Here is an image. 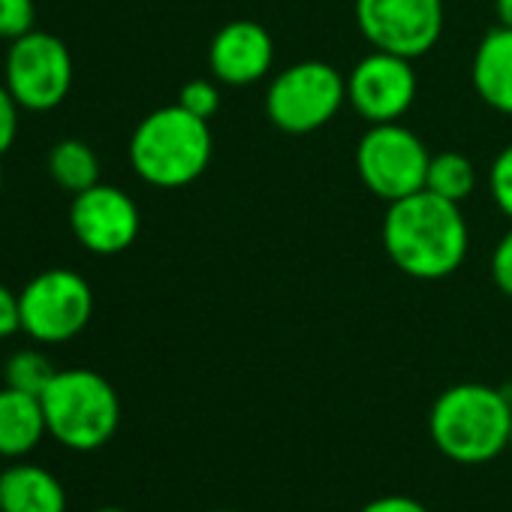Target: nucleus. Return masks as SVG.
<instances>
[{
    "label": "nucleus",
    "instance_id": "f257e3e1",
    "mask_svg": "<svg viewBox=\"0 0 512 512\" xmlns=\"http://www.w3.org/2000/svg\"><path fill=\"white\" fill-rule=\"evenodd\" d=\"M383 250L392 266L413 281L455 275L470 250V229L458 202L419 190L389 202L383 217Z\"/></svg>",
    "mask_w": 512,
    "mask_h": 512
},
{
    "label": "nucleus",
    "instance_id": "f03ea898",
    "mask_svg": "<svg viewBox=\"0 0 512 512\" xmlns=\"http://www.w3.org/2000/svg\"><path fill=\"white\" fill-rule=\"evenodd\" d=\"M428 434L449 461H494L509 449L512 401L503 389L485 383H455L431 404Z\"/></svg>",
    "mask_w": 512,
    "mask_h": 512
},
{
    "label": "nucleus",
    "instance_id": "7ed1b4c3",
    "mask_svg": "<svg viewBox=\"0 0 512 512\" xmlns=\"http://www.w3.org/2000/svg\"><path fill=\"white\" fill-rule=\"evenodd\" d=\"M214 139L208 121L190 115L184 106H163L145 115L130 139V163L136 175L163 190L187 187L208 169Z\"/></svg>",
    "mask_w": 512,
    "mask_h": 512
},
{
    "label": "nucleus",
    "instance_id": "20e7f679",
    "mask_svg": "<svg viewBox=\"0 0 512 512\" xmlns=\"http://www.w3.org/2000/svg\"><path fill=\"white\" fill-rule=\"evenodd\" d=\"M40 401L49 437L73 452H94L106 446L121 425V398L115 386L88 368L58 371Z\"/></svg>",
    "mask_w": 512,
    "mask_h": 512
},
{
    "label": "nucleus",
    "instance_id": "39448f33",
    "mask_svg": "<svg viewBox=\"0 0 512 512\" xmlns=\"http://www.w3.org/2000/svg\"><path fill=\"white\" fill-rule=\"evenodd\" d=\"M347 103V76L326 61H299L281 70L266 91L269 121L290 136L323 130Z\"/></svg>",
    "mask_w": 512,
    "mask_h": 512
},
{
    "label": "nucleus",
    "instance_id": "423d86ee",
    "mask_svg": "<svg viewBox=\"0 0 512 512\" xmlns=\"http://www.w3.org/2000/svg\"><path fill=\"white\" fill-rule=\"evenodd\" d=\"M431 154L404 124H371L356 145L359 181L386 205L425 190Z\"/></svg>",
    "mask_w": 512,
    "mask_h": 512
},
{
    "label": "nucleus",
    "instance_id": "0eeeda50",
    "mask_svg": "<svg viewBox=\"0 0 512 512\" xmlns=\"http://www.w3.org/2000/svg\"><path fill=\"white\" fill-rule=\"evenodd\" d=\"M22 332L40 344H64L76 338L94 314L91 284L70 269L40 272L19 293Z\"/></svg>",
    "mask_w": 512,
    "mask_h": 512
},
{
    "label": "nucleus",
    "instance_id": "6e6552de",
    "mask_svg": "<svg viewBox=\"0 0 512 512\" xmlns=\"http://www.w3.org/2000/svg\"><path fill=\"white\" fill-rule=\"evenodd\" d=\"M4 85L13 91L22 109L49 112L58 109L73 88V58L64 40L46 31H31L13 40Z\"/></svg>",
    "mask_w": 512,
    "mask_h": 512
},
{
    "label": "nucleus",
    "instance_id": "1a4fd4ad",
    "mask_svg": "<svg viewBox=\"0 0 512 512\" xmlns=\"http://www.w3.org/2000/svg\"><path fill=\"white\" fill-rule=\"evenodd\" d=\"M356 28L377 52L428 55L443 34V0H356Z\"/></svg>",
    "mask_w": 512,
    "mask_h": 512
},
{
    "label": "nucleus",
    "instance_id": "9d476101",
    "mask_svg": "<svg viewBox=\"0 0 512 512\" xmlns=\"http://www.w3.org/2000/svg\"><path fill=\"white\" fill-rule=\"evenodd\" d=\"M416 91L419 82H416L413 61L392 52L374 49L347 76V103L368 124L401 121L410 112Z\"/></svg>",
    "mask_w": 512,
    "mask_h": 512
},
{
    "label": "nucleus",
    "instance_id": "9b49d317",
    "mask_svg": "<svg viewBox=\"0 0 512 512\" xmlns=\"http://www.w3.org/2000/svg\"><path fill=\"white\" fill-rule=\"evenodd\" d=\"M70 229L76 241L97 256L124 253L142 229L139 205L121 187L94 184L73 196Z\"/></svg>",
    "mask_w": 512,
    "mask_h": 512
},
{
    "label": "nucleus",
    "instance_id": "f8f14e48",
    "mask_svg": "<svg viewBox=\"0 0 512 512\" xmlns=\"http://www.w3.org/2000/svg\"><path fill=\"white\" fill-rule=\"evenodd\" d=\"M275 64V40L269 28L250 19L223 25L208 46V70L214 82L244 88L269 76Z\"/></svg>",
    "mask_w": 512,
    "mask_h": 512
},
{
    "label": "nucleus",
    "instance_id": "ddd939ff",
    "mask_svg": "<svg viewBox=\"0 0 512 512\" xmlns=\"http://www.w3.org/2000/svg\"><path fill=\"white\" fill-rule=\"evenodd\" d=\"M470 79L485 106L500 115H512V28L500 25L479 40Z\"/></svg>",
    "mask_w": 512,
    "mask_h": 512
},
{
    "label": "nucleus",
    "instance_id": "4468645a",
    "mask_svg": "<svg viewBox=\"0 0 512 512\" xmlns=\"http://www.w3.org/2000/svg\"><path fill=\"white\" fill-rule=\"evenodd\" d=\"M0 512H67L64 482L40 464L19 461L0 473Z\"/></svg>",
    "mask_w": 512,
    "mask_h": 512
},
{
    "label": "nucleus",
    "instance_id": "2eb2a0df",
    "mask_svg": "<svg viewBox=\"0 0 512 512\" xmlns=\"http://www.w3.org/2000/svg\"><path fill=\"white\" fill-rule=\"evenodd\" d=\"M49 434L43 401L31 392L4 386L0 389V455L25 458Z\"/></svg>",
    "mask_w": 512,
    "mask_h": 512
},
{
    "label": "nucleus",
    "instance_id": "dca6fc26",
    "mask_svg": "<svg viewBox=\"0 0 512 512\" xmlns=\"http://www.w3.org/2000/svg\"><path fill=\"white\" fill-rule=\"evenodd\" d=\"M49 175L73 196L100 184V157L82 139H64L49 151Z\"/></svg>",
    "mask_w": 512,
    "mask_h": 512
},
{
    "label": "nucleus",
    "instance_id": "f3484780",
    "mask_svg": "<svg viewBox=\"0 0 512 512\" xmlns=\"http://www.w3.org/2000/svg\"><path fill=\"white\" fill-rule=\"evenodd\" d=\"M425 190L461 205L476 190V166L470 163V157H464L458 151L431 154L428 175H425Z\"/></svg>",
    "mask_w": 512,
    "mask_h": 512
},
{
    "label": "nucleus",
    "instance_id": "a211bd4d",
    "mask_svg": "<svg viewBox=\"0 0 512 512\" xmlns=\"http://www.w3.org/2000/svg\"><path fill=\"white\" fill-rule=\"evenodd\" d=\"M55 374H58L55 365L40 350H19V353H13L7 359V368H4L7 386L22 389V392H31L37 398L49 389V383L55 380Z\"/></svg>",
    "mask_w": 512,
    "mask_h": 512
},
{
    "label": "nucleus",
    "instance_id": "6ab92c4d",
    "mask_svg": "<svg viewBox=\"0 0 512 512\" xmlns=\"http://www.w3.org/2000/svg\"><path fill=\"white\" fill-rule=\"evenodd\" d=\"M37 7L34 0H0V40H19L34 31Z\"/></svg>",
    "mask_w": 512,
    "mask_h": 512
},
{
    "label": "nucleus",
    "instance_id": "aec40b11",
    "mask_svg": "<svg viewBox=\"0 0 512 512\" xmlns=\"http://www.w3.org/2000/svg\"><path fill=\"white\" fill-rule=\"evenodd\" d=\"M178 106H184L190 115L202 118V121H211L217 112H220V91L214 82L208 79H193L181 88L178 94Z\"/></svg>",
    "mask_w": 512,
    "mask_h": 512
},
{
    "label": "nucleus",
    "instance_id": "412c9836",
    "mask_svg": "<svg viewBox=\"0 0 512 512\" xmlns=\"http://www.w3.org/2000/svg\"><path fill=\"white\" fill-rule=\"evenodd\" d=\"M488 190H491L494 205L512 220V145H506L494 157L491 172H488Z\"/></svg>",
    "mask_w": 512,
    "mask_h": 512
},
{
    "label": "nucleus",
    "instance_id": "4be33fe9",
    "mask_svg": "<svg viewBox=\"0 0 512 512\" xmlns=\"http://www.w3.org/2000/svg\"><path fill=\"white\" fill-rule=\"evenodd\" d=\"M491 281L494 287L512 299V229H506L500 235V241L494 244L491 253Z\"/></svg>",
    "mask_w": 512,
    "mask_h": 512
},
{
    "label": "nucleus",
    "instance_id": "5701e85b",
    "mask_svg": "<svg viewBox=\"0 0 512 512\" xmlns=\"http://www.w3.org/2000/svg\"><path fill=\"white\" fill-rule=\"evenodd\" d=\"M19 100L7 85H0V157H4L19 136Z\"/></svg>",
    "mask_w": 512,
    "mask_h": 512
},
{
    "label": "nucleus",
    "instance_id": "b1692460",
    "mask_svg": "<svg viewBox=\"0 0 512 512\" xmlns=\"http://www.w3.org/2000/svg\"><path fill=\"white\" fill-rule=\"evenodd\" d=\"M16 332H22V305H19V293H13L10 287L0 284V341L13 338Z\"/></svg>",
    "mask_w": 512,
    "mask_h": 512
},
{
    "label": "nucleus",
    "instance_id": "393cba45",
    "mask_svg": "<svg viewBox=\"0 0 512 512\" xmlns=\"http://www.w3.org/2000/svg\"><path fill=\"white\" fill-rule=\"evenodd\" d=\"M359 512H428V506L407 494H383L368 500Z\"/></svg>",
    "mask_w": 512,
    "mask_h": 512
},
{
    "label": "nucleus",
    "instance_id": "a878e982",
    "mask_svg": "<svg viewBox=\"0 0 512 512\" xmlns=\"http://www.w3.org/2000/svg\"><path fill=\"white\" fill-rule=\"evenodd\" d=\"M494 10H497L500 25L512 28V0H494Z\"/></svg>",
    "mask_w": 512,
    "mask_h": 512
},
{
    "label": "nucleus",
    "instance_id": "bb28decb",
    "mask_svg": "<svg viewBox=\"0 0 512 512\" xmlns=\"http://www.w3.org/2000/svg\"><path fill=\"white\" fill-rule=\"evenodd\" d=\"M94 512H127V509H121V506H103V509H94Z\"/></svg>",
    "mask_w": 512,
    "mask_h": 512
},
{
    "label": "nucleus",
    "instance_id": "cd10ccee",
    "mask_svg": "<svg viewBox=\"0 0 512 512\" xmlns=\"http://www.w3.org/2000/svg\"><path fill=\"white\" fill-rule=\"evenodd\" d=\"M0 190H4V172H0Z\"/></svg>",
    "mask_w": 512,
    "mask_h": 512
},
{
    "label": "nucleus",
    "instance_id": "c85d7f7f",
    "mask_svg": "<svg viewBox=\"0 0 512 512\" xmlns=\"http://www.w3.org/2000/svg\"><path fill=\"white\" fill-rule=\"evenodd\" d=\"M217 512H238V509H217Z\"/></svg>",
    "mask_w": 512,
    "mask_h": 512
},
{
    "label": "nucleus",
    "instance_id": "c756f323",
    "mask_svg": "<svg viewBox=\"0 0 512 512\" xmlns=\"http://www.w3.org/2000/svg\"><path fill=\"white\" fill-rule=\"evenodd\" d=\"M509 449H512V434H509Z\"/></svg>",
    "mask_w": 512,
    "mask_h": 512
}]
</instances>
